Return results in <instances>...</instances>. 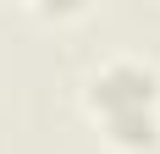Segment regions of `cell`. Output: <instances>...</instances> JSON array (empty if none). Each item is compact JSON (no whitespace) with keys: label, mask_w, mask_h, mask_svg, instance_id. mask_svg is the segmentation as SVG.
Segmentation results:
<instances>
[{"label":"cell","mask_w":160,"mask_h":154,"mask_svg":"<svg viewBox=\"0 0 160 154\" xmlns=\"http://www.w3.org/2000/svg\"><path fill=\"white\" fill-rule=\"evenodd\" d=\"M160 99V77L149 72L144 61H105L88 83V105L105 116V121H127V116H155Z\"/></svg>","instance_id":"6da1fadb"}]
</instances>
